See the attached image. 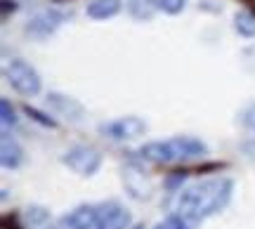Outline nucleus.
Segmentation results:
<instances>
[{
	"label": "nucleus",
	"mask_w": 255,
	"mask_h": 229,
	"mask_svg": "<svg viewBox=\"0 0 255 229\" xmlns=\"http://www.w3.org/2000/svg\"><path fill=\"white\" fill-rule=\"evenodd\" d=\"M52 229H102L97 206H76L73 211L62 215Z\"/></svg>",
	"instance_id": "nucleus-7"
},
{
	"label": "nucleus",
	"mask_w": 255,
	"mask_h": 229,
	"mask_svg": "<svg viewBox=\"0 0 255 229\" xmlns=\"http://www.w3.org/2000/svg\"><path fill=\"white\" fill-rule=\"evenodd\" d=\"M121 0H90L88 7H85V14L90 19H97V21H104V19L116 17L121 12Z\"/></svg>",
	"instance_id": "nucleus-12"
},
{
	"label": "nucleus",
	"mask_w": 255,
	"mask_h": 229,
	"mask_svg": "<svg viewBox=\"0 0 255 229\" xmlns=\"http://www.w3.org/2000/svg\"><path fill=\"white\" fill-rule=\"evenodd\" d=\"M234 28L239 36L244 38H255V14L248 9H241L234 14Z\"/></svg>",
	"instance_id": "nucleus-14"
},
{
	"label": "nucleus",
	"mask_w": 255,
	"mask_h": 229,
	"mask_svg": "<svg viewBox=\"0 0 255 229\" xmlns=\"http://www.w3.org/2000/svg\"><path fill=\"white\" fill-rule=\"evenodd\" d=\"M158 9H163L165 14H180L187 7V0H156Z\"/></svg>",
	"instance_id": "nucleus-18"
},
{
	"label": "nucleus",
	"mask_w": 255,
	"mask_h": 229,
	"mask_svg": "<svg viewBox=\"0 0 255 229\" xmlns=\"http://www.w3.org/2000/svg\"><path fill=\"white\" fill-rule=\"evenodd\" d=\"M132 229H144V227H132Z\"/></svg>",
	"instance_id": "nucleus-22"
},
{
	"label": "nucleus",
	"mask_w": 255,
	"mask_h": 229,
	"mask_svg": "<svg viewBox=\"0 0 255 229\" xmlns=\"http://www.w3.org/2000/svg\"><path fill=\"white\" fill-rule=\"evenodd\" d=\"M24 111L28 114V118L38 120L40 125H45V128H57V120H55V118H47L45 114H40V111L33 109V107H28V104H26V107H24Z\"/></svg>",
	"instance_id": "nucleus-19"
},
{
	"label": "nucleus",
	"mask_w": 255,
	"mask_h": 229,
	"mask_svg": "<svg viewBox=\"0 0 255 229\" xmlns=\"http://www.w3.org/2000/svg\"><path fill=\"white\" fill-rule=\"evenodd\" d=\"M158 9L156 0H128V12L137 19V21H149Z\"/></svg>",
	"instance_id": "nucleus-13"
},
{
	"label": "nucleus",
	"mask_w": 255,
	"mask_h": 229,
	"mask_svg": "<svg viewBox=\"0 0 255 229\" xmlns=\"http://www.w3.org/2000/svg\"><path fill=\"white\" fill-rule=\"evenodd\" d=\"M26 225L28 229H47L50 227V213H47V208H43V206H28Z\"/></svg>",
	"instance_id": "nucleus-15"
},
{
	"label": "nucleus",
	"mask_w": 255,
	"mask_h": 229,
	"mask_svg": "<svg viewBox=\"0 0 255 229\" xmlns=\"http://www.w3.org/2000/svg\"><path fill=\"white\" fill-rule=\"evenodd\" d=\"M64 19H66V14L59 12V9H55V7L40 9V12H36L33 17L28 19V24H26L24 31H26L28 36H33V38H47V36H52L57 28L62 26Z\"/></svg>",
	"instance_id": "nucleus-8"
},
{
	"label": "nucleus",
	"mask_w": 255,
	"mask_h": 229,
	"mask_svg": "<svg viewBox=\"0 0 255 229\" xmlns=\"http://www.w3.org/2000/svg\"><path fill=\"white\" fill-rule=\"evenodd\" d=\"M234 192V182L229 177H213L203 182H194L177 194V215L189 222L208 220L210 215L225 211Z\"/></svg>",
	"instance_id": "nucleus-1"
},
{
	"label": "nucleus",
	"mask_w": 255,
	"mask_h": 229,
	"mask_svg": "<svg viewBox=\"0 0 255 229\" xmlns=\"http://www.w3.org/2000/svg\"><path fill=\"white\" fill-rule=\"evenodd\" d=\"M102 229H132V215L121 201H104L97 206Z\"/></svg>",
	"instance_id": "nucleus-9"
},
{
	"label": "nucleus",
	"mask_w": 255,
	"mask_h": 229,
	"mask_svg": "<svg viewBox=\"0 0 255 229\" xmlns=\"http://www.w3.org/2000/svg\"><path fill=\"white\" fill-rule=\"evenodd\" d=\"M100 132L116 142H130V139H139L142 135H146V120L139 116H121L109 123H102Z\"/></svg>",
	"instance_id": "nucleus-5"
},
{
	"label": "nucleus",
	"mask_w": 255,
	"mask_h": 229,
	"mask_svg": "<svg viewBox=\"0 0 255 229\" xmlns=\"http://www.w3.org/2000/svg\"><path fill=\"white\" fill-rule=\"evenodd\" d=\"M45 102L57 116L71 120V123H78V120L85 118V107H83L76 97H69V95H64V92H50L45 97Z\"/></svg>",
	"instance_id": "nucleus-10"
},
{
	"label": "nucleus",
	"mask_w": 255,
	"mask_h": 229,
	"mask_svg": "<svg viewBox=\"0 0 255 229\" xmlns=\"http://www.w3.org/2000/svg\"><path fill=\"white\" fill-rule=\"evenodd\" d=\"M2 229H21L17 215H5L2 218Z\"/></svg>",
	"instance_id": "nucleus-21"
},
{
	"label": "nucleus",
	"mask_w": 255,
	"mask_h": 229,
	"mask_svg": "<svg viewBox=\"0 0 255 229\" xmlns=\"http://www.w3.org/2000/svg\"><path fill=\"white\" fill-rule=\"evenodd\" d=\"M2 74H5V81L9 83V88L21 97H36L43 90L40 74L24 59H9L2 69Z\"/></svg>",
	"instance_id": "nucleus-3"
},
{
	"label": "nucleus",
	"mask_w": 255,
	"mask_h": 229,
	"mask_svg": "<svg viewBox=\"0 0 255 229\" xmlns=\"http://www.w3.org/2000/svg\"><path fill=\"white\" fill-rule=\"evenodd\" d=\"M0 7H2V19L9 17V12H17V0H0Z\"/></svg>",
	"instance_id": "nucleus-20"
},
{
	"label": "nucleus",
	"mask_w": 255,
	"mask_h": 229,
	"mask_svg": "<svg viewBox=\"0 0 255 229\" xmlns=\"http://www.w3.org/2000/svg\"><path fill=\"white\" fill-rule=\"evenodd\" d=\"M0 118H2V125L5 128H9V125H17L19 118H17V111H14V107H12V102L9 100H0Z\"/></svg>",
	"instance_id": "nucleus-16"
},
{
	"label": "nucleus",
	"mask_w": 255,
	"mask_h": 229,
	"mask_svg": "<svg viewBox=\"0 0 255 229\" xmlns=\"http://www.w3.org/2000/svg\"><path fill=\"white\" fill-rule=\"evenodd\" d=\"M62 163L81 177H92L102 168V154L88 144H73L62 154Z\"/></svg>",
	"instance_id": "nucleus-4"
},
{
	"label": "nucleus",
	"mask_w": 255,
	"mask_h": 229,
	"mask_svg": "<svg viewBox=\"0 0 255 229\" xmlns=\"http://www.w3.org/2000/svg\"><path fill=\"white\" fill-rule=\"evenodd\" d=\"M123 184H126L128 194L132 199H137V201H146L154 194V182H151L149 173L135 161L123 165Z\"/></svg>",
	"instance_id": "nucleus-6"
},
{
	"label": "nucleus",
	"mask_w": 255,
	"mask_h": 229,
	"mask_svg": "<svg viewBox=\"0 0 255 229\" xmlns=\"http://www.w3.org/2000/svg\"><path fill=\"white\" fill-rule=\"evenodd\" d=\"M154 229H189V220L182 218V215H177V213H173V215H168L165 220L158 222Z\"/></svg>",
	"instance_id": "nucleus-17"
},
{
	"label": "nucleus",
	"mask_w": 255,
	"mask_h": 229,
	"mask_svg": "<svg viewBox=\"0 0 255 229\" xmlns=\"http://www.w3.org/2000/svg\"><path fill=\"white\" fill-rule=\"evenodd\" d=\"M206 154H208L206 142H201L199 137H191V135L146 142L139 149V158L149 161V163H184V161H194Z\"/></svg>",
	"instance_id": "nucleus-2"
},
{
	"label": "nucleus",
	"mask_w": 255,
	"mask_h": 229,
	"mask_svg": "<svg viewBox=\"0 0 255 229\" xmlns=\"http://www.w3.org/2000/svg\"><path fill=\"white\" fill-rule=\"evenodd\" d=\"M24 161V149L19 147V142L9 137L7 132H2V142H0V163L5 170H17Z\"/></svg>",
	"instance_id": "nucleus-11"
}]
</instances>
